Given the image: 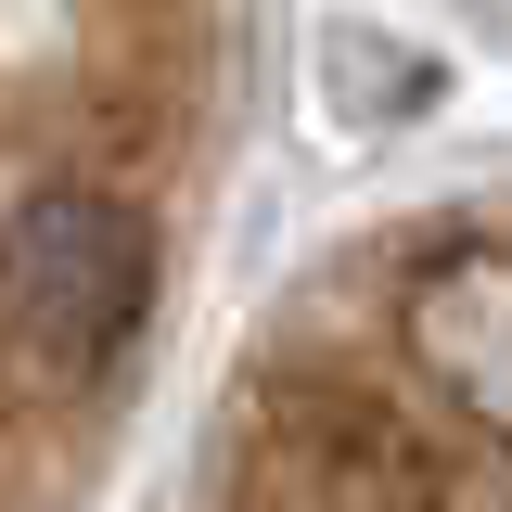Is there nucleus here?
<instances>
[{
    "label": "nucleus",
    "instance_id": "1",
    "mask_svg": "<svg viewBox=\"0 0 512 512\" xmlns=\"http://www.w3.org/2000/svg\"><path fill=\"white\" fill-rule=\"evenodd\" d=\"M231 0H0V512H77L180 295Z\"/></svg>",
    "mask_w": 512,
    "mask_h": 512
},
{
    "label": "nucleus",
    "instance_id": "2",
    "mask_svg": "<svg viewBox=\"0 0 512 512\" xmlns=\"http://www.w3.org/2000/svg\"><path fill=\"white\" fill-rule=\"evenodd\" d=\"M192 512H512V192L295 295Z\"/></svg>",
    "mask_w": 512,
    "mask_h": 512
}]
</instances>
